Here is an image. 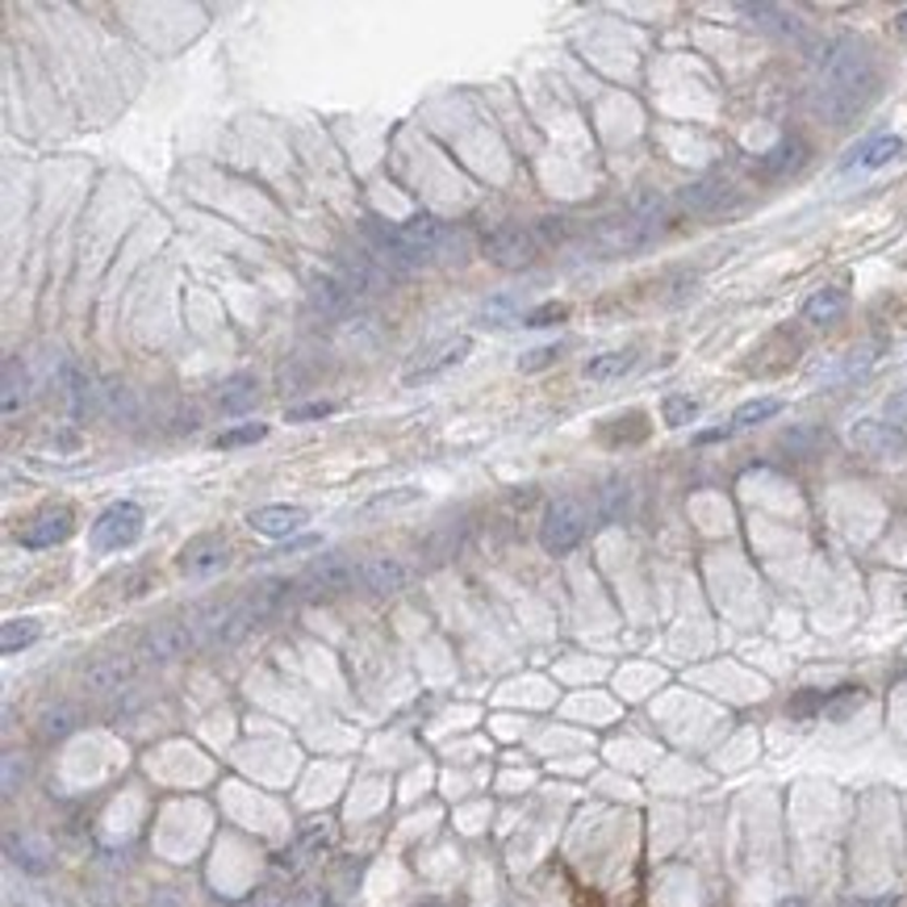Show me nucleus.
Instances as JSON below:
<instances>
[{"instance_id":"10","label":"nucleus","mask_w":907,"mask_h":907,"mask_svg":"<svg viewBox=\"0 0 907 907\" xmlns=\"http://www.w3.org/2000/svg\"><path fill=\"white\" fill-rule=\"evenodd\" d=\"M226 561H231V552H226V544L218 539V535H197V539H188L185 552H181V573L185 577H197V582H206V577H214V573H222L226 569Z\"/></svg>"},{"instance_id":"13","label":"nucleus","mask_w":907,"mask_h":907,"mask_svg":"<svg viewBox=\"0 0 907 907\" xmlns=\"http://www.w3.org/2000/svg\"><path fill=\"white\" fill-rule=\"evenodd\" d=\"M360 582L373 594H398V589L410 586V569L398 557H369L360 564Z\"/></svg>"},{"instance_id":"32","label":"nucleus","mask_w":907,"mask_h":907,"mask_svg":"<svg viewBox=\"0 0 907 907\" xmlns=\"http://www.w3.org/2000/svg\"><path fill=\"white\" fill-rule=\"evenodd\" d=\"M824 703H828V694H816V691H803V694H795V703H791V716H824Z\"/></svg>"},{"instance_id":"37","label":"nucleus","mask_w":907,"mask_h":907,"mask_svg":"<svg viewBox=\"0 0 907 907\" xmlns=\"http://www.w3.org/2000/svg\"><path fill=\"white\" fill-rule=\"evenodd\" d=\"M322 904H326V895H322V891H314V886L297 891L294 899H289V907H322Z\"/></svg>"},{"instance_id":"23","label":"nucleus","mask_w":907,"mask_h":907,"mask_svg":"<svg viewBox=\"0 0 907 907\" xmlns=\"http://www.w3.org/2000/svg\"><path fill=\"white\" fill-rule=\"evenodd\" d=\"M698 398H691V394H669L666 401H661V419H666V427H686V423H694L698 419Z\"/></svg>"},{"instance_id":"6","label":"nucleus","mask_w":907,"mask_h":907,"mask_svg":"<svg viewBox=\"0 0 907 907\" xmlns=\"http://www.w3.org/2000/svg\"><path fill=\"white\" fill-rule=\"evenodd\" d=\"M138 678L131 653H101L84 666V686L92 694H122Z\"/></svg>"},{"instance_id":"35","label":"nucleus","mask_w":907,"mask_h":907,"mask_svg":"<svg viewBox=\"0 0 907 907\" xmlns=\"http://www.w3.org/2000/svg\"><path fill=\"white\" fill-rule=\"evenodd\" d=\"M17 778H26V761H17V757L9 753V757H4V795L17 791Z\"/></svg>"},{"instance_id":"14","label":"nucleus","mask_w":907,"mask_h":907,"mask_svg":"<svg viewBox=\"0 0 907 907\" xmlns=\"http://www.w3.org/2000/svg\"><path fill=\"white\" fill-rule=\"evenodd\" d=\"M310 514L301 507H289V502H276V507H256L251 514H247V523L256 527L260 535H272V539H281V535H294L301 523H306Z\"/></svg>"},{"instance_id":"17","label":"nucleus","mask_w":907,"mask_h":907,"mask_svg":"<svg viewBox=\"0 0 907 907\" xmlns=\"http://www.w3.org/2000/svg\"><path fill=\"white\" fill-rule=\"evenodd\" d=\"M845 306H849V294H845V289H820L816 297H807V306H803V322H811V326H828V322H836L841 314H845Z\"/></svg>"},{"instance_id":"42","label":"nucleus","mask_w":907,"mask_h":907,"mask_svg":"<svg viewBox=\"0 0 907 907\" xmlns=\"http://www.w3.org/2000/svg\"><path fill=\"white\" fill-rule=\"evenodd\" d=\"M322 907H335V904H331V899H326V904H322Z\"/></svg>"},{"instance_id":"11","label":"nucleus","mask_w":907,"mask_h":907,"mask_svg":"<svg viewBox=\"0 0 907 907\" xmlns=\"http://www.w3.org/2000/svg\"><path fill=\"white\" fill-rule=\"evenodd\" d=\"M849 439H854L857 452H866V456H899L907 448L904 431L882 423V419H861V423H854Z\"/></svg>"},{"instance_id":"5","label":"nucleus","mask_w":907,"mask_h":907,"mask_svg":"<svg viewBox=\"0 0 907 907\" xmlns=\"http://www.w3.org/2000/svg\"><path fill=\"white\" fill-rule=\"evenodd\" d=\"M192 644H197V636H192V623H181V619H160V623H151V628L142 632L138 648H142V657H147V661L167 666V661H181Z\"/></svg>"},{"instance_id":"41","label":"nucleus","mask_w":907,"mask_h":907,"mask_svg":"<svg viewBox=\"0 0 907 907\" xmlns=\"http://www.w3.org/2000/svg\"><path fill=\"white\" fill-rule=\"evenodd\" d=\"M419 907H444V904H439V899H423Z\"/></svg>"},{"instance_id":"2","label":"nucleus","mask_w":907,"mask_h":907,"mask_svg":"<svg viewBox=\"0 0 907 907\" xmlns=\"http://www.w3.org/2000/svg\"><path fill=\"white\" fill-rule=\"evenodd\" d=\"M376 239V256L385 260H398V264H414V260H427L431 251L444 243V226L431 214H419L410 222H398V226H381L373 222L369 226Z\"/></svg>"},{"instance_id":"3","label":"nucleus","mask_w":907,"mask_h":907,"mask_svg":"<svg viewBox=\"0 0 907 907\" xmlns=\"http://www.w3.org/2000/svg\"><path fill=\"white\" fill-rule=\"evenodd\" d=\"M582 535H586V510L577 507L573 498H561V502H552V507L544 510V523H539L544 552L564 557V552H573L582 544Z\"/></svg>"},{"instance_id":"40","label":"nucleus","mask_w":907,"mask_h":907,"mask_svg":"<svg viewBox=\"0 0 907 907\" xmlns=\"http://www.w3.org/2000/svg\"><path fill=\"white\" fill-rule=\"evenodd\" d=\"M895 29H899V34H904V38H907V9H904V13H899V17H895Z\"/></svg>"},{"instance_id":"31","label":"nucleus","mask_w":907,"mask_h":907,"mask_svg":"<svg viewBox=\"0 0 907 907\" xmlns=\"http://www.w3.org/2000/svg\"><path fill=\"white\" fill-rule=\"evenodd\" d=\"M557 356H561V347H535V351H527V356L519 360V369H523V373H539V369H548Z\"/></svg>"},{"instance_id":"36","label":"nucleus","mask_w":907,"mask_h":907,"mask_svg":"<svg viewBox=\"0 0 907 907\" xmlns=\"http://www.w3.org/2000/svg\"><path fill=\"white\" fill-rule=\"evenodd\" d=\"M535 235H539V239H548V243L564 239V226H561V218H539V226H535Z\"/></svg>"},{"instance_id":"19","label":"nucleus","mask_w":907,"mask_h":907,"mask_svg":"<svg viewBox=\"0 0 907 907\" xmlns=\"http://www.w3.org/2000/svg\"><path fill=\"white\" fill-rule=\"evenodd\" d=\"M803 160H807V147H803V142H778L774 151H770L766 160L757 163V172H761L766 181H778V176L795 172V167H799Z\"/></svg>"},{"instance_id":"22","label":"nucleus","mask_w":907,"mask_h":907,"mask_svg":"<svg viewBox=\"0 0 907 907\" xmlns=\"http://www.w3.org/2000/svg\"><path fill=\"white\" fill-rule=\"evenodd\" d=\"M778 410H782V401L778 398H753V401H745V406H736L728 423H732V431H745V427L766 423V419H774Z\"/></svg>"},{"instance_id":"25","label":"nucleus","mask_w":907,"mask_h":907,"mask_svg":"<svg viewBox=\"0 0 907 907\" xmlns=\"http://www.w3.org/2000/svg\"><path fill=\"white\" fill-rule=\"evenodd\" d=\"M4 849H9V857H13L17 866H26L29 874H42V870H47V854H42V849H34L26 836H17V832H9V836H4Z\"/></svg>"},{"instance_id":"33","label":"nucleus","mask_w":907,"mask_h":907,"mask_svg":"<svg viewBox=\"0 0 907 907\" xmlns=\"http://www.w3.org/2000/svg\"><path fill=\"white\" fill-rule=\"evenodd\" d=\"M886 423H891V427H899L907 435V389H899V394H891V398H886Z\"/></svg>"},{"instance_id":"38","label":"nucleus","mask_w":907,"mask_h":907,"mask_svg":"<svg viewBox=\"0 0 907 907\" xmlns=\"http://www.w3.org/2000/svg\"><path fill=\"white\" fill-rule=\"evenodd\" d=\"M728 435H736V431H732V423H723V427H711V431H698V444H716V439H728Z\"/></svg>"},{"instance_id":"15","label":"nucleus","mask_w":907,"mask_h":907,"mask_svg":"<svg viewBox=\"0 0 907 907\" xmlns=\"http://www.w3.org/2000/svg\"><path fill=\"white\" fill-rule=\"evenodd\" d=\"M895 156H904V138H895V134H882V138H870V142H861L854 156L845 160V167H882V163H891Z\"/></svg>"},{"instance_id":"34","label":"nucleus","mask_w":907,"mask_h":907,"mask_svg":"<svg viewBox=\"0 0 907 907\" xmlns=\"http://www.w3.org/2000/svg\"><path fill=\"white\" fill-rule=\"evenodd\" d=\"M335 406L331 401H314V406H294L289 410V423H306V419H326Z\"/></svg>"},{"instance_id":"9","label":"nucleus","mask_w":907,"mask_h":907,"mask_svg":"<svg viewBox=\"0 0 907 907\" xmlns=\"http://www.w3.org/2000/svg\"><path fill=\"white\" fill-rule=\"evenodd\" d=\"M469 351H473V339H469V335H456V339H444V344L423 347V351L410 360V369H406V381H431V376H439L444 369L460 364Z\"/></svg>"},{"instance_id":"30","label":"nucleus","mask_w":907,"mask_h":907,"mask_svg":"<svg viewBox=\"0 0 907 907\" xmlns=\"http://www.w3.org/2000/svg\"><path fill=\"white\" fill-rule=\"evenodd\" d=\"M569 319V306H561V301H548V306H539V310H532L527 319H523V326H552V322Z\"/></svg>"},{"instance_id":"20","label":"nucleus","mask_w":907,"mask_h":907,"mask_svg":"<svg viewBox=\"0 0 907 907\" xmlns=\"http://www.w3.org/2000/svg\"><path fill=\"white\" fill-rule=\"evenodd\" d=\"M723 201H728V185H716V181H703V185H691L682 192V206L691 214H720Z\"/></svg>"},{"instance_id":"39","label":"nucleus","mask_w":907,"mask_h":907,"mask_svg":"<svg viewBox=\"0 0 907 907\" xmlns=\"http://www.w3.org/2000/svg\"><path fill=\"white\" fill-rule=\"evenodd\" d=\"M414 498H419V494H414V489H406V494H385V498H376L373 507H394V502H414Z\"/></svg>"},{"instance_id":"27","label":"nucleus","mask_w":907,"mask_h":907,"mask_svg":"<svg viewBox=\"0 0 907 907\" xmlns=\"http://www.w3.org/2000/svg\"><path fill=\"white\" fill-rule=\"evenodd\" d=\"M861 703H866V691H857V686H841V691L828 694L824 716L828 720H845V716H854Z\"/></svg>"},{"instance_id":"24","label":"nucleus","mask_w":907,"mask_h":907,"mask_svg":"<svg viewBox=\"0 0 907 907\" xmlns=\"http://www.w3.org/2000/svg\"><path fill=\"white\" fill-rule=\"evenodd\" d=\"M22 401H26V373H22V364L9 356V360H4V419H13Z\"/></svg>"},{"instance_id":"8","label":"nucleus","mask_w":907,"mask_h":907,"mask_svg":"<svg viewBox=\"0 0 907 907\" xmlns=\"http://www.w3.org/2000/svg\"><path fill=\"white\" fill-rule=\"evenodd\" d=\"M481 247H485V256H489L498 268H527L535 256L532 235H527L523 226H510V222L485 231V243H481Z\"/></svg>"},{"instance_id":"28","label":"nucleus","mask_w":907,"mask_h":907,"mask_svg":"<svg viewBox=\"0 0 907 907\" xmlns=\"http://www.w3.org/2000/svg\"><path fill=\"white\" fill-rule=\"evenodd\" d=\"M264 435H268L264 423H243V427L222 431V435H218V448H222V452H231V448H243V444H260Z\"/></svg>"},{"instance_id":"21","label":"nucleus","mask_w":907,"mask_h":907,"mask_svg":"<svg viewBox=\"0 0 907 907\" xmlns=\"http://www.w3.org/2000/svg\"><path fill=\"white\" fill-rule=\"evenodd\" d=\"M38 619H9L4 628H0V653L4 657H13V653H22V648H29V644L38 641Z\"/></svg>"},{"instance_id":"1","label":"nucleus","mask_w":907,"mask_h":907,"mask_svg":"<svg viewBox=\"0 0 907 907\" xmlns=\"http://www.w3.org/2000/svg\"><path fill=\"white\" fill-rule=\"evenodd\" d=\"M879 92V72L870 63L866 47L854 38L832 42V51L820 63V84H816V109L832 126H849L861 109L874 101Z\"/></svg>"},{"instance_id":"16","label":"nucleus","mask_w":907,"mask_h":907,"mask_svg":"<svg viewBox=\"0 0 907 907\" xmlns=\"http://www.w3.org/2000/svg\"><path fill=\"white\" fill-rule=\"evenodd\" d=\"M351 289H347V281H335V276H322V272H314L310 276V301L319 306V310H326V314H344L347 306H351Z\"/></svg>"},{"instance_id":"29","label":"nucleus","mask_w":907,"mask_h":907,"mask_svg":"<svg viewBox=\"0 0 907 907\" xmlns=\"http://www.w3.org/2000/svg\"><path fill=\"white\" fill-rule=\"evenodd\" d=\"M226 389H231V394H222V410H243L247 401L256 398V389H251V381H247V376H235Z\"/></svg>"},{"instance_id":"26","label":"nucleus","mask_w":907,"mask_h":907,"mask_svg":"<svg viewBox=\"0 0 907 907\" xmlns=\"http://www.w3.org/2000/svg\"><path fill=\"white\" fill-rule=\"evenodd\" d=\"M76 707H51L47 716H42V723H38V732L47 736V741H63L67 732H76Z\"/></svg>"},{"instance_id":"7","label":"nucleus","mask_w":907,"mask_h":907,"mask_svg":"<svg viewBox=\"0 0 907 907\" xmlns=\"http://www.w3.org/2000/svg\"><path fill=\"white\" fill-rule=\"evenodd\" d=\"M72 532H76L72 510L47 507V510H38V514H29L26 523L17 527V539H22V548H54V544H63Z\"/></svg>"},{"instance_id":"4","label":"nucleus","mask_w":907,"mask_h":907,"mask_svg":"<svg viewBox=\"0 0 907 907\" xmlns=\"http://www.w3.org/2000/svg\"><path fill=\"white\" fill-rule=\"evenodd\" d=\"M142 535V510L134 502H113V507L92 523V544L101 552H122Z\"/></svg>"},{"instance_id":"18","label":"nucleus","mask_w":907,"mask_h":907,"mask_svg":"<svg viewBox=\"0 0 907 907\" xmlns=\"http://www.w3.org/2000/svg\"><path fill=\"white\" fill-rule=\"evenodd\" d=\"M632 369H636V351L628 347V351H602V356H594L582 373L589 381H619V376L632 373Z\"/></svg>"},{"instance_id":"12","label":"nucleus","mask_w":907,"mask_h":907,"mask_svg":"<svg viewBox=\"0 0 907 907\" xmlns=\"http://www.w3.org/2000/svg\"><path fill=\"white\" fill-rule=\"evenodd\" d=\"M351 582H356V569L339 552H326L306 569V586L319 594H344V589H351Z\"/></svg>"}]
</instances>
